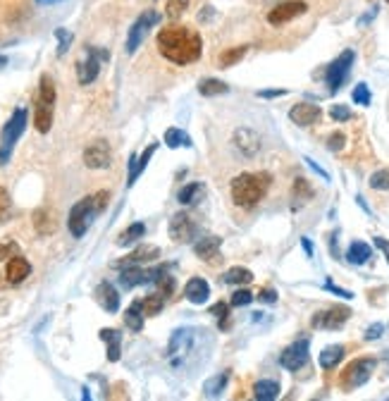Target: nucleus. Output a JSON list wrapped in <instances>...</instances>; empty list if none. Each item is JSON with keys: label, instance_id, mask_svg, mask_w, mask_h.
Wrapping results in <instances>:
<instances>
[{"label": "nucleus", "instance_id": "4", "mask_svg": "<svg viewBox=\"0 0 389 401\" xmlns=\"http://www.w3.org/2000/svg\"><path fill=\"white\" fill-rule=\"evenodd\" d=\"M108 199H110L108 191H98V194L86 196V199H81L79 203L72 206L67 227H70V232H72L75 239H81V236L86 234L88 227L93 225V217H96L98 212H103V208L108 206Z\"/></svg>", "mask_w": 389, "mask_h": 401}, {"label": "nucleus", "instance_id": "7", "mask_svg": "<svg viewBox=\"0 0 389 401\" xmlns=\"http://www.w3.org/2000/svg\"><path fill=\"white\" fill-rule=\"evenodd\" d=\"M375 365H377L375 359H356V361H351V363L344 368L339 385H342L344 389L363 387V385L371 380V375L375 373Z\"/></svg>", "mask_w": 389, "mask_h": 401}, {"label": "nucleus", "instance_id": "28", "mask_svg": "<svg viewBox=\"0 0 389 401\" xmlns=\"http://www.w3.org/2000/svg\"><path fill=\"white\" fill-rule=\"evenodd\" d=\"M144 315L146 313H144L141 301H134V304L125 311V325L131 330V332H141V330H144Z\"/></svg>", "mask_w": 389, "mask_h": 401}, {"label": "nucleus", "instance_id": "51", "mask_svg": "<svg viewBox=\"0 0 389 401\" xmlns=\"http://www.w3.org/2000/svg\"><path fill=\"white\" fill-rule=\"evenodd\" d=\"M382 332H385V325L382 323H373L371 328L366 330V339L368 341H373V339H380Z\"/></svg>", "mask_w": 389, "mask_h": 401}, {"label": "nucleus", "instance_id": "37", "mask_svg": "<svg viewBox=\"0 0 389 401\" xmlns=\"http://www.w3.org/2000/svg\"><path fill=\"white\" fill-rule=\"evenodd\" d=\"M34 225H36L38 234H51V232H55V220H53L51 210H36Z\"/></svg>", "mask_w": 389, "mask_h": 401}, {"label": "nucleus", "instance_id": "44", "mask_svg": "<svg viewBox=\"0 0 389 401\" xmlns=\"http://www.w3.org/2000/svg\"><path fill=\"white\" fill-rule=\"evenodd\" d=\"M329 117H332L334 122H347V120H351V117H353V112L349 110L347 106H339V103H337V106L329 108Z\"/></svg>", "mask_w": 389, "mask_h": 401}, {"label": "nucleus", "instance_id": "48", "mask_svg": "<svg viewBox=\"0 0 389 401\" xmlns=\"http://www.w3.org/2000/svg\"><path fill=\"white\" fill-rule=\"evenodd\" d=\"M186 5H189V0H170V3H167V17L177 19L181 12H184Z\"/></svg>", "mask_w": 389, "mask_h": 401}, {"label": "nucleus", "instance_id": "56", "mask_svg": "<svg viewBox=\"0 0 389 401\" xmlns=\"http://www.w3.org/2000/svg\"><path fill=\"white\" fill-rule=\"evenodd\" d=\"M306 162H308V165H311V167H313V170H315V172H318V175H320V177H323V180H325V182H327V180H329V175H327V172H325V170H323V167H320V165H318V162H313V160H311V158H306Z\"/></svg>", "mask_w": 389, "mask_h": 401}, {"label": "nucleus", "instance_id": "9", "mask_svg": "<svg viewBox=\"0 0 389 401\" xmlns=\"http://www.w3.org/2000/svg\"><path fill=\"white\" fill-rule=\"evenodd\" d=\"M201 227L199 222L194 220V215L189 212H177L172 215L170 220V239L177 241V244H191L194 239H199Z\"/></svg>", "mask_w": 389, "mask_h": 401}, {"label": "nucleus", "instance_id": "42", "mask_svg": "<svg viewBox=\"0 0 389 401\" xmlns=\"http://www.w3.org/2000/svg\"><path fill=\"white\" fill-rule=\"evenodd\" d=\"M311 196H313V189L308 186V182L299 177V180L294 182V199H297V201H306V199H311Z\"/></svg>", "mask_w": 389, "mask_h": 401}, {"label": "nucleus", "instance_id": "40", "mask_svg": "<svg viewBox=\"0 0 389 401\" xmlns=\"http://www.w3.org/2000/svg\"><path fill=\"white\" fill-rule=\"evenodd\" d=\"M10 215H12V201H10L8 189L0 186V225H5L10 220Z\"/></svg>", "mask_w": 389, "mask_h": 401}, {"label": "nucleus", "instance_id": "36", "mask_svg": "<svg viewBox=\"0 0 389 401\" xmlns=\"http://www.w3.org/2000/svg\"><path fill=\"white\" fill-rule=\"evenodd\" d=\"M165 301H167V296L160 294V291H155V294H149L144 301H141V306H144V313L146 315H158L162 308H165Z\"/></svg>", "mask_w": 389, "mask_h": 401}, {"label": "nucleus", "instance_id": "3", "mask_svg": "<svg viewBox=\"0 0 389 401\" xmlns=\"http://www.w3.org/2000/svg\"><path fill=\"white\" fill-rule=\"evenodd\" d=\"M270 186V175L268 172H260V175H253V172H244V175H236L232 180V199L239 208H251L258 206V201L265 196Z\"/></svg>", "mask_w": 389, "mask_h": 401}, {"label": "nucleus", "instance_id": "34", "mask_svg": "<svg viewBox=\"0 0 389 401\" xmlns=\"http://www.w3.org/2000/svg\"><path fill=\"white\" fill-rule=\"evenodd\" d=\"M165 146L167 148H191L194 143H191V136L186 134L184 130H177V127H170V130L165 132Z\"/></svg>", "mask_w": 389, "mask_h": 401}, {"label": "nucleus", "instance_id": "29", "mask_svg": "<svg viewBox=\"0 0 389 401\" xmlns=\"http://www.w3.org/2000/svg\"><path fill=\"white\" fill-rule=\"evenodd\" d=\"M205 194V186L201 184V182H191V184H186L184 189H179V194H177V201L181 203V206H194V203H199L203 199Z\"/></svg>", "mask_w": 389, "mask_h": 401}, {"label": "nucleus", "instance_id": "10", "mask_svg": "<svg viewBox=\"0 0 389 401\" xmlns=\"http://www.w3.org/2000/svg\"><path fill=\"white\" fill-rule=\"evenodd\" d=\"M105 60H110V53L101 51V48H96V46H88L86 48V60L77 65L79 84H81V86H88L91 82H96L98 72H101V62H105Z\"/></svg>", "mask_w": 389, "mask_h": 401}, {"label": "nucleus", "instance_id": "46", "mask_svg": "<svg viewBox=\"0 0 389 401\" xmlns=\"http://www.w3.org/2000/svg\"><path fill=\"white\" fill-rule=\"evenodd\" d=\"M253 299H255V296L251 294L249 289H239V291H234V294H232V301H229V304H232V306H236V308H239V306H249V304H251V301H253Z\"/></svg>", "mask_w": 389, "mask_h": 401}, {"label": "nucleus", "instance_id": "19", "mask_svg": "<svg viewBox=\"0 0 389 401\" xmlns=\"http://www.w3.org/2000/svg\"><path fill=\"white\" fill-rule=\"evenodd\" d=\"M184 296L191 301L194 306H203L210 296V284L203 280V277H191L184 287Z\"/></svg>", "mask_w": 389, "mask_h": 401}, {"label": "nucleus", "instance_id": "59", "mask_svg": "<svg viewBox=\"0 0 389 401\" xmlns=\"http://www.w3.org/2000/svg\"><path fill=\"white\" fill-rule=\"evenodd\" d=\"M8 65V56H0V67H5Z\"/></svg>", "mask_w": 389, "mask_h": 401}, {"label": "nucleus", "instance_id": "1", "mask_svg": "<svg viewBox=\"0 0 389 401\" xmlns=\"http://www.w3.org/2000/svg\"><path fill=\"white\" fill-rule=\"evenodd\" d=\"M158 51L175 65H189L201 58L203 41L194 29L172 24V27L160 29V34H158Z\"/></svg>", "mask_w": 389, "mask_h": 401}, {"label": "nucleus", "instance_id": "25", "mask_svg": "<svg viewBox=\"0 0 389 401\" xmlns=\"http://www.w3.org/2000/svg\"><path fill=\"white\" fill-rule=\"evenodd\" d=\"M220 246H223V239L220 236H203L194 244V254L203 260H215L220 254Z\"/></svg>", "mask_w": 389, "mask_h": 401}, {"label": "nucleus", "instance_id": "23", "mask_svg": "<svg viewBox=\"0 0 389 401\" xmlns=\"http://www.w3.org/2000/svg\"><path fill=\"white\" fill-rule=\"evenodd\" d=\"M98 337H101V341H105V346H108V361H110V363H117L122 354V332L112 328H103L101 332H98Z\"/></svg>", "mask_w": 389, "mask_h": 401}, {"label": "nucleus", "instance_id": "15", "mask_svg": "<svg viewBox=\"0 0 389 401\" xmlns=\"http://www.w3.org/2000/svg\"><path fill=\"white\" fill-rule=\"evenodd\" d=\"M110 162H112L110 146L103 138L88 143L86 151H84V165L91 167V170H105V167H110Z\"/></svg>", "mask_w": 389, "mask_h": 401}, {"label": "nucleus", "instance_id": "50", "mask_svg": "<svg viewBox=\"0 0 389 401\" xmlns=\"http://www.w3.org/2000/svg\"><path fill=\"white\" fill-rule=\"evenodd\" d=\"M255 299H258L260 304H275V301H277V291L270 289V287H268V289H260Z\"/></svg>", "mask_w": 389, "mask_h": 401}, {"label": "nucleus", "instance_id": "27", "mask_svg": "<svg viewBox=\"0 0 389 401\" xmlns=\"http://www.w3.org/2000/svg\"><path fill=\"white\" fill-rule=\"evenodd\" d=\"M279 392H282V387L277 380H260L253 387V397L258 401H273L279 397Z\"/></svg>", "mask_w": 389, "mask_h": 401}, {"label": "nucleus", "instance_id": "26", "mask_svg": "<svg viewBox=\"0 0 389 401\" xmlns=\"http://www.w3.org/2000/svg\"><path fill=\"white\" fill-rule=\"evenodd\" d=\"M227 382H229V373H218V375H213V378H208V380L203 382V397L218 399L220 394L225 392Z\"/></svg>", "mask_w": 389, "mask_h": 401}, {"label": "nucleus", "instance_id": "30", "mask_svg": "<svg viewBox=\"0 0 389 401\" xmlns=\"http://www.w3.org/2000/svg\"><path fill=\"white\" fill-rule=\"evenodd\" d=\"M344 354H347V349H344L342 344H332V346H327V349H323V354H320V368L323 370L337 368V363L344 359Z\"/></svg>", "mask_w": 389, "mask_h": 401}, {"label": "nucleus", "instance_id": "24", "mask_svg": "<svg viewBox=\"0 0 389 401\" xmlns=\"http://www.w3.org/2000/svg\"><path fill=\"white\" fill-rule=\"evenodd\" d=\"M155 258H160V249L153 244H141L136 251H131L129 256H127L122 263H117V267H122V265H139V263H151V260H155Z\"/></svg>", "mask_w": 389, "mask_h": 401}, {"label": "nucleus", "instance_id": "6", "mask_svg": "<svg viewBox=\"0 0 389 401\" xmlns=\"http://www.w3.org/2000/svg\"><path fill=\"white\" fill-rule=\"evenodd\" d=\"M27 122H29V110L27 108H17L12 112V117L8 120V125L3 127V134H0V165H8L10 162L14 143L19 141V136L27 130Z\"/></svg>", "mask_w": 389, "mask_h": 401}, {"label": "nucleus", "instance_id": "17", "mask_svg": "<svg viewBox=\"0 0 389 401\" xmlns=\"http://www.w3.org/2000/svg\"><path fill=\"white\" fill-rule=\"evenodd\" d=\"M320 115H323V110H320L318 106H313V103H299V106H294L292 110H289V120L299 127L315 125V122L320 120Z\"/></svg>", "mask_w": 389, "mask_h": 401}, {"label": "nucleus", "instance_id": "52", "mask_svg": "<svg viewBox=\"0 0 389 401\" xmlns=\"http://www.w3.org/2000/svg\"><path fill=\"white\" fill-rule=\"evenodd\" d=\"M12 256H17V244H12V241L0 244V260H8V258H12Z\"/></svg>", "mask_w": 389, "mask_h": 401}, {"label": "nucleus", "instance_id": "5", "mask_svg": "<svg viewBox=\"0 0 389 401\" xmlns=\"http://www.w3.org/2000/svg\"><path fill=\"white\" fill-rule=\"evenodd\" d=\"M53 110H55V82L48 74L41 77L36 96V110H34V127L36 132L48 134L53 127Z\"/></svg>", "mask_w": 389, "mask_h": 401}, {"label": "nucleus", "instance_id": "11", "mask_svg": "<svg viewBox=\"0 0 389 401\" xmlns=\"http://www.w3.org/2000/svg\"><path fill=\"white\" fill-rule=\"evenodd\" d=\"M353 60H356V53L344 51L342 56H339L337 60L327 67V72H325V84H327L329 93H337L339 88H342V84L347 82L349 72H351Z\"/></svg>", "mask_w": 389, "mask_h": 401}, {"label": "nucleus", "instance_id": "55", "mask_svg": "<svg viewBox=\"0 0 389 401\" xmlns=\"http://www.w3.org/2000/svg\"><path fill=\"white\" fill-rule=\"evenodd\" d=\"M284 88H273V91H258L260 98H277V96H284Z\"/></svg>", "mask_w": 389, "mask_h": 401}, {"label": "nucleus", "instance_id": "14", "mask_svg": "<svg viewBox=\"0 0 389 401\" xmlns=\"http://www.w3.org/2000/svg\"><path fill=\"white\" fill-rule=\"evenodd\" d=\"M306 10H308V5L303 3V0H287V3H279L270 10L268 22L273 24V27H279V24H287V22H292V19L301 17Z\"/></svg>", "mask_w": 389, "mask_h": 401}, {"label": "nucleus", "instance_id": "39", "mask_svg": "<svg viewBox=\"0 0 389 401\" xmlns=\"http://www.w3.org/2000/svg\"><path fill=\"white\" fill-rule=\"evenodd\" d=\"M351 98H353V103H356V106H371L373 96H371V88H368V84H363V82L356 84Z\"/></svg>", "mask_w": 389, "mask_h": 401}, {"label": "nucleus", "instance_id": "57", "mask_svg": "<svg viewBox=\"0 0 389 401\" xmlns=\"http://www.w3.org/2000/svg\"><path fill=\"white\" fill-rule=\"evenodd\" d=\"M301 246H303V251H306L308 258H313V244H311V239H308V236H303V239H301Z\"/></svg>", "mask_w": 389, "mask_h": 401}, {"label": "nucleus", "instance_id": "16", "mask_svg": "<svg viewBox=\"0 0 389 401\" xmlns=\"http://www.w3.org/2000/svg\"><path fill=\"white\" fill-rule=\"evenodd\" d=\"M232 143L244 158H253L255 153L260 151V136L253 130H246V127H241V130L234 132Z\"/></svg>", "mask_w": 389, "mask_h": 401}, {"label": "nucleus", "instance_id": "38", "mask_svg": "<svg viewBox=\"0 0 389 401\" xmlns=\"http://www.w3.org/2000/svg\"><path fill=\"white\" fill-rule=\"evenodd\" d=\"M249 53V46H234V48H229V51H225L223 56L218 58V62H220V67H232L236 65V62L241 60V58Z\"/></svg>", "mask_w": 389, "mask_h": 401}, {"label": "nucleus", "instance_id": "58", "mask_svg": "<svg viewBox=\"0 0 389 401\" xmlns=\"http://www.w3.org/2000/svg\"><path fill=\"white\" fill-rule=\"evenodd\" d=\"M38 5H55V3H60V0H36Z\"/></svg>", "mask_w": 389, "mask_h": 401}, {"label": "nucleus", "instance_id": "45", "mask_svg": "<svg viewBox=\"0 0 389 401\" xmlns=\"http://www.w3.org/2000/svg\"><path fill=\"white\" fill-rule=\"evenodd\" d=\"M210 315H215V318L220 320V328H227V315H229V306L227 304H215L213 308H210Z\"/></svg>", "mask_w": 389, "mask_h": 401}, {"label": "nucleus", "instance_id": "49", "mask_svg": "<svg viewBox=\"0 0 389 401\" xmlns=\"http://www.w3.org/2000/svg\"><path fill=\"white\" fill-rule=\"evenodd\" d=\"M344 143H347V136H344L342 132L329 134V138H327V148H329V151H342Z\"/></svg>", "mask_w": 389, "mask_h": 401}, {"label": "nucleus", "instance_id": "47", "mask_svg": "<svg viewBox=\"0 0 389 401\" xmlns=\"http://www.w3.org/2000/svg\"><path fill=\"white\" fill-rule=\"evenodd\" d=\"M55 36H58V41H60V46H58V56H65L67 48H70V43H72V34L65 32V29H55Z\"/></svg>", "mask_w": 389, "mask_h": 401}, {"label": "nucleus", "instance_id": "60", "mask_svg": "<svg viewBox=\"0 0 389 401\" xmlns=\"http://www.w3.org/2000/svg\"><path fill=\"white\" fill-rule=\"evenodd\" d=\"M387 3H389V0H387Z\"/></svg>", "mask_w": 389, "mask_h": 401}, {"label": "nucleus", "instance_id": "43", "mask_svg": "<svg viewBox=\"0 0 389 401\" xmlns=\"http://www.w3.org/2000/svg\"><path fill=\"white\" fill-rule=\"evenodd\" d=\"M371 186L377 191H385L389 189V170H377L375 175L371 177Z\"/></svg>", "mask_w": 389, "mask_h": 401}, {"label": "nucleus", "instance_id": "53", "mask_svg": "<svg viewBox=\"0 0 389 401\" xmlns=\"http://www.w3.org/2000/svg\"><path fill=\"white\" fill-rule=\"evenodd\" d=\"M325 289H327V291H332V294H337V296H342V299H353V294H351V291H347V289H342V287L332 284V280H327V282H325Z\"/></svg>", "mask_w": 389, "mask_h": 401}, {"label": "nucleus", "instance_id": "35", "mask_svg": "<svg viewBox=\"0 0 389 401\" xmlns=\"http://www.w3.org/2000/svg\"><path fill=\"white\" fill-rule=\"evenodd\" d=\"M229 86L225 82H220V79H203V82L199 84V93L205 98L210 96H223V93H227Z\"/></svg>", "mask_w": 389, "mask_h": 401}, {"label": "nucleus", "instance_id": "12", "mask_svg": "<svg viewBox=\"0 0 389 401\" xmlns=\"http://www.w3.org/2000/svg\"><path fill=\"white\" fill-rule=\"evenodd\" d=\"M308 349H311V341L297 339L279 354V365L284 370H301L308 363Z\"/></svg>", "mask_w": 389, "mask_h": 401}, {"label": "nucleus", "instance_id": "20", "mask_svg": "<svg viewBox=\"0 0 389 401\" xmlns=\"http://www.w3.org/2000/svg\"><path fill=\"white\" fill-rule=\"evenodd\" d=\"M120 284L122 289H134L139 284H149V270L141 265H125L120 272Z\"/></svg>", "mask_w": 389, "mask_h": 401}, {"label": "nucleus", "instance_id": "18", "mask_svg": "<svg viewBox=\"0 0 389 401\" xmlns=\"http://www.w3.org/2000/svg\"><path fill=\"white\" fill-rule=\"evenodd\" d=\"M93 296H96V301L103 306V311H108V313H117V311H120V294H117V289L110 282H101V284L96 287V291H93Z\"/></svg>", "mask_w": 389, "mask_h": 401}, {"label": "nucleus", "instance_id": "54", "mask_svg": "<svg viewBox=\"0 0 389 401\" xmlns=\"http://www.w3.org/2000/svg\"><path fill=\"white\" fill-rule=\"evenodd\" d=\"M375 246L382 251V254H385V258H387V263H389V241L382 239V236H375Z\"/></svg>", "mask_w": 389, "mask_h": 401}, {"label": "nucleus", "instance_id": "33", "mask_svg": "<svg viewBox=\"0 0 389 401\" xmlns=\"http://www.w3.org/2000/svg\"><path fill=\"white\" fill-rule=\"evenodd\" d=\"M144 234H146V225H144V222H134V225H129L120 236H117V246L136 244L139 239H144Z\"/></svg>", "mask_w": 389, "mask_h": 401}, {"label": "nucleus", "instance_id": "13", "mask_svg": "<svg viewBox=\"0 0 389 401\" xmlns=\"http://www.w3.org/2000/svg\"><path fill=\"white\" fill-rule=\"evenodd\" d=\"M349 318H351V311L344 308V306H332V308H325L320 313H315L311 325L315 330H339L344 328V323Z\"/></svg>", "mask_w": 389, "mask_h": 401}, {"label": "nucleus", "instance_id": "41", "mask_svg": "<svg viewBox=\"0 0 389 401\" xmlns=\"http://www.w3.org/2000/svg\"><path fill=\"white\" fill-rule=\"evenodd\" d=\"M155 284H158V291H160V294L170 296L172 291H175V277H172L170 272L165 270V272H162V275L155 280Z\"/></svg>", "mask_w": 389, "mask_h": 401}, {"label": "nucleus", "instance_id": "21", "mask_svg": "<svg viewBox=\"0 0 389 401\" xmlns=\"http://www.w3.org/2000/svg\"><path fill=\"white\" fill-rule=\"evenodd\" d=\"M5 275H8L10 284H19V282H24L29 275H32V265H29L27 258H22V256L17 254L8 260V270H5Z\"/></svg>", "mask_w": 389, "mask_h": 401}, {"label": "nucleus", "instance_id": "22", "mask_svg": "<svg viewBox=\"0 0 389 401\" xmlns=\"http://www.w3.org/2000/svg\"><path fill=\"white\" fill-rule=\"evenodd\" d=\"M155 148H158V143H151V146L146 148V151L141 153V156H131L129 158V177H127V186H131L136 180H139L141 172H144L146 165H149V160L153 158Z\"/></svg>", "mask_w": 389, "mask_h": 401}, {"label": "nucleus", "instance_id": "32", "mask_svg": "<svg viewBox=\"0 0 389 401\" xmlns=\"http://www.w3.org/2000/svg\"><path fill=\"white\" fill-rule=\"evenodd\" d=\"M223 282L225 284H251V282H253V272H251L249 267L234 265L223 275Z\"/></svg>", "mask_w": 389, "mask_h": 401}, {"label": "nucleus", "instance_id": "2", "mask_svg": "<svg viewBox=\"0 0 389 401\" xmlns=\"http://www.w3.org/2000/svg\"><path fill=\"white\" fill-rule=\"evenodd\" d=\"M203 341H208V332L205 330H196V328H179L175 330L167 341V361L175 370L189 368V359L194 356V351L201 354H208V349H203Z\"/></svg>", "mask_w": 389, "mask_h": 401}, {"label": "nucleus", "instance_id": "31", "mask_svg": "<svg viewBox=\"0 0 389 401\" xmlns=\"http://www.w3.org/2000/svg\"><path fill=\"white\" fill-rule=\"evenodd\" d=\"M371 258H373V249L368 244H363V241H353V244L349 246L347 260L351 265H363V263H368Z\"/></svg>", "mask_w": 389, "mask_h": 401}, {"label": "nucleus", "instance_id": "8", "mask_svg": "<svg viewBox=\"0 0 389 401\" xmlns=\"http://www.w3.org/2000/svg\"><path fill=\"white\" fill-rule=\"evenodd\" d=\"M158 22H160V12H155V10H146V12L141 14L134 24H131L129 36H127V46H125V51L129 53V56H134L136 48L144 43V38L149 36V32L155 27Z\"/></svg>", "mask_w": 389, "mask_h": 401}]
</instances>
